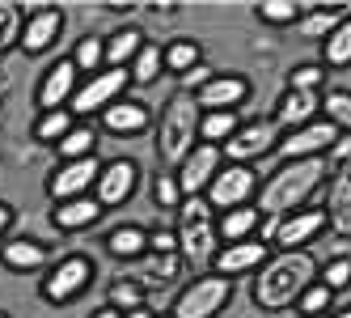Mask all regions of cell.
Wrapping results in <instances>:
<instances>
[{
	"label": "cell",
	"instance_id": "cell-1",
	"mask_svg": "<svg viewBox=\"0 0 351 318\" xmlns=\"http://www.w3.org/2000/svg\"><path fill=\"white\" fill-rule=\"evenodd\" d=\"M313 280H317V259L309 251H280L254 272V302L263 310H292Z\"/></svg>",
	"mask_w": 351,
	"mask_h": 318
},
{
	"label": "cell",
	"instance_id": "cell-2",
	"mask_svg": "<svg viewBox=\"0 0 351 318\" xmlns=\"http://www.w3.org/2000/svg\"><path fill=\"white\" fill-rule=\"evenodd\" d=\"M326 174H330L326 157L284 161L267 183H258V212H263V216H288V212H296V208H305V200L322 187Z\"/></svg>",
	"mask_w": 351,
	"mask_h": 318
},
{
	"label": "cell",
	"instance_id": "cell-3",
	"mask_svg": "<svg viewBox=\"0 0 351 318\" xmlns=\"http://www.w3.org/2000/svg\"><path fill=\"white\" fill-rule=\"evenodd\" d=\"M199 119L204 111L195 106V93L178 89L161 111V128H157V153L165 161V170H178L182 157L199 144Z\"/></svg>",
	"mask_w": 351,
	"mask_h": 318
},
{
	"label": "cell",
	"instance_id": "cell-4",
	"mask_svg": "<svg viewBox=\"0 0 351 318\" xmlns=\"http://www.w3.org/2000/svg\"><path fill=\"white\" fill-rule=\"evenodd\" d=\"M178 255L186 267H195V272H204V267L212 263V255L220 251L216 247V221H212V208L204 195H191V200H182L178 208Z\"/></svg>",
	"mask_w": 351,
	"mask_h": 318
},
{
	"label": "cell",
	"instance_id": "cell-5",
	"mask_svg": "<svg viewBox=\"0 0 351 318\" xmlns=\"http://www.w3.org/2000/svg\"><path fill=\"white\" fill-rule=\"evenodd\" d=\"M229 293H233V280H224V276H195L182 293H178V302H173V318H216L224 310V302H229Z\"/></svg>",
	"mask_w": 351,
	"mask_h": 318
},
{
	"label": "cell",
	"instance_id": "cell-6",
	"mask_svg": "<svg viewBox=\"0 0 351 318\" xmlns=\"http://www.w3.org/2000/svg\"><path fill=\"white\" fill-rule=\"evenodd\" d=\"M128 85H132V72H128V68H102V72H93L85 85H77L68 111H72V115H97V111L123 102Z\"/></svg>",
	"mask_w": 351,
	"mask_h": 318
},
{
	"label": "cell",
	"instance_id": "cell-7",
	"mask_svg": "<svg viewBox=\"0 0 351 318\" xmlns=\"http://www.w3.org/2000/svg\"><path fill=\"white\" fill-rule=\"evenodd\" d=\"M89 284H93V259L68 255V259H60L51 272L43 276V297L51 306H68V302H77Z\"/></svg>",
	"mask_w": 351,
	"mask_h": 318
},
{
	"label": "cell",
	"instance_id": "cell-8",
	"mask_svg": "<svg viewBox=\"0 0 351 318\" xmlns=\"http://www.w3.org/2000/svg\"><path fill=\"white\" fill-rule=\"evenodd\" d=\"M271 144H280V128L275 119H254V124H241L229 140L220 144V157L229 166H250L254 157L271 153Z\"/></svg>",
	"mask_w": 351,
	"mask_h": 318
},
{
	"label": "cell",
	"instance_id": "cell-9",
	"mask_svg": "<svg viewBox=\"0 0 351 318\" xmlns=\"http://www.w3.org/2000/svg\"><path fill=\"white\" fill-rule=\"evenodd\" d=\"M250 195H258V174L250 166H220V174L208 183L204 200H208V208L229 212V208H245Z\"/></svg>",
	"mask_w": 351,
	"mask_h": 318
},
{
	"label": "cell",
	"instance_id": "cell-10",
	"mask_svg": "<svg viewBox=\"0 0 351 318\" xmlns=\"http://www.w3.org/2000/svg\"><path fill=\"white\" fill-rule=\"evenodd\" d=\"M136 187H140V166L132 161V157H114V161H106L102 166V174H97V183H93V200L102 204V212H110V208H123L136 195Z\"/></svg>",
	"mask_w": 351,
	"mask_h": 318
},
{
	"label": "cell",
	"instance_id": "cell-11",
	"mask_svg": "<svg viewBox=\"0 0 351 318\" xmlns=\"http://www.w3.org/2000/svg\"><path fill=\"white\" fill-rule=\"evenodd\" d=\"M335 140H339V128L330 124V119H313V124H305V128L280 136V144H275V149H280L284 161H305V157H326Z\"/></svg>",
	"mask_w": 351,
	"mask_h": 318
},
{
	"label": "cell",
	"instance_id": "cell-12",
	"mask_svg": "<svg viewBox=\"0 0 351 318\" xmlns=\"http://www.w3.org/2000/svg\"><path fill=\"white\" fill-rule=\"evenodd\" d=\"M267 259H271V247H267V242L245 238V242H224V247L212 255V267H216V276L233 280V276H254Z\"/></svg>",
	"mask_w": 351,
	"mask_h": 318
},
{
	"label": "cell",
	"instance_id": "cell-13",
	"mask_svg": "<svg viewBox=\"0 0 351 318\" xmlns=\"http://www.w3.org/2000/svg\"><path fill=\"white\" fill-rule=\"evenodd\" d=\"M102 174V161L97 157H81V161H64L51 179H47V191L51 200L64 204V200H81V195H93V183Z\"/></svg>",
	"mask_w": 351,
	"mask_h": 318
},
{
	"label": "cell",
	"instance_id": "cell-14",
	"mask_svg": "<svg viewBox=\"0 0 351 318\" xmlns=\"http://www.w3.org/2000/svg\"><path fill=\"white\" fill-rule=\"evenodd\" d=\"M220 166H224L220 149H216V144H204V140H199L195 149L182 157V166L173 170V174H178V187H182L186 200H191V195H204V191H208V183L220 174Z\"/></svg>",
	"mask_w": 351,
	"mask_h": 318
},
{
	"label": "cell",
	"instance_id": "cell-15",
	"mask_svg": "<svg viewBox=\"0 0 351 318\" xmlns=\"http://www.w3.org/2000/svg\"><path fill=\"white\" fill-rule=\"evenodd\" d=\"M64 30V9L60 5H43V9H30L26 13V26H21V52L26 56H43V52H51L56 38Z\"/></svg>",
	"mask_w": 351,
	"mask_h": 318
},
{
	"label": "cell",
	"instance_id": "cell-16",
	"mask_svg": "<svg viewBox=\"0 0 351 318\" xmlns=\"http://www.w3.org/2000/svg\"><path fill=\"white\" fill-rule=\"evenodd\" d=\"M250 98V81L237 72H212L208 85L195 89V106L199 111H237Z\"/></svg>",
	"mask_w": 351,
	"mask_h": 318
},
{
	"label": "cell",
	"instance_id": "cell-17",
	"mask_svg": "<svg viewBox=\"0 0 351 318\" xmlns=\"http://www.w3.org/2000/svg\"><path fill=\"white\" fill-rule=\"evenodd\" d=\"M182 255H140V259H132L128 263V272H123V280H132V284H140V288H165V284H173L182 276Z\"/></svg>",
	"mask_w": 351,
	"mask_h": 318
},
{
	"label": "cell",
	"instance_id": "cell-18",
	"mask_svg": "<svg viewBox=\"0 0 351 318\" xmlns=\"http://www.w3.org/2000/svg\"><path fill=\"white\" fill-rule=\"evenodd\" d=\"M330 229L326 225V208H296L288 216H280V234H275V242H280L284 251H309V242Z\"/></svg>",
	"mask_w": 351,
	"mask_h": 318
},
{
	"label": "cell",
	"instance_id": "cell-19",
	"mask_svg": "<svg viewBox=\"0 0 351 318\" xmlns=\"http://www.w3.org/2000/svg\"><path fill=\"white\" fill-rule=\"evenodd\" d=\"M72 93H77V64H72V56L56 60L51 68L43 72L38 81V106L43 111H64L72 102Z\"/></svg>",
	"mask_w": 351,
	"mask_h": 318
},
{
	"label": "cell",
	"instance_id": "cell-20",
	"mask_svg": "<svg viewBox=\"0 0 351 318\" xmlns=\"http://www.w3.org/2000/svg\"><path fill=\"white\" fill-rule=\"evenodd\" d=\"M326 225L339 238H351V161L330 170V195H326Z\"/></svg>",
	"mask_w": 351,
	"mask_h": 318
},
{
	"label": "cell",
	"instance_id": "cell-21",
	"mask_svg": "<svg viewBox=\"0 0 351 318\" xmlns=\"http://www.w3.org/2000/svg\"><path fill=\"white\" fill-rule=\"evenodd\" d=\"M317 111H322V93H296V89H288V93L280 98V111H275V128L296 132V128L313 124Z\"/></svg>",
	"mask_w": 351,
	"mask_h": 318
},
{
	"label": "cell",
	"instance_id": "cell-22",
	"mask_svg": "<svg viewBox=\"0 0 351 318\" xmlns=\"http://www.w3.org/2000/svg\"><path fill=\"white\" fill-rule=\"evenodd\" d=\"M51 221H56V229H64V234L89 229V225L102 221V204H97L93 195H81V200H64V204H56Z\"/></svg>",
	"mask_w": 351,
	"mask_h": 318
},
{
	"label": "cell",
	"instance_id": "cell-23",
	"mask_svg": "<svg viewBox=\"0 0 351 318\" xmlns=\"http://www.w3.org/2000/svg\"><path fill=\"white\" fill-rule=\"evenodd\" d=\"M148 124H153V115H148L144 102H114V106L102 111V128L114 132V136H136Z\"/></svg>",
	"mask_w": 351,
	"mask_h": 318
},
{
	"label": "cell",
	"instance_id": "cell-24",
	"mask_svg": "<svg viewBox=\"0 0 351 318\" xmlns=\"http://www.w3.org/2000/svg\"><path fill=\"white\" fill-rule=\"evenodd\" d=\"M0 263L13 267V272H43L47 263V247L34 238H9L5 247H0Z\"/></svg>",
	"mask_w": 351,
	"mask_h": 318
},
{
	"label": "cell",
	"instance_id": "cell-25",
	"mask_svg": "<svg viewBox=\"0 0 351 318\" xmlns=\"http://www.w3.org/2000/svg\"><path fill=\"white\" fill-rule=\"evenodd\" d=\"M343 17H347V9L343 5H313V9H305L300 13V21H296V30H300V38H330L339 26H343Z\"/></svg>",
	"mask_w": 351,
	"mask_h": 318
},
{
	"label": "cell",
	"instance_id": "cell-26",
	"mask_svg": "<svg viewBox=\"0 0 351 318\" xmlns=\"http://www.w3.org/2000/svg\"><path fill=\"white\" fill-rule=\"evenodd\" d=\"M258 221H263V212L250 208V204H245V208H229V212L216 221V238H220V242H245V238L258 234Z\"/></svg>",
	"mask_w": 351,
	"mask_h": 318
},
{
	"label": "cell",
	"instance_id": "cell-27",
	"mask_svg": "<svg viewBox=\"0 0 351 318\" xmlns=\"http://www.w3.org/2000/svg\"><path fill=\"white\" fill-rule=\"evenodd\" d=\"M140 47H144V34H140L136 26H123V30H114V34L106 38L102 64H106V68H132V60L140 56Z\"/></svg>",
	"mask_w": 351,
	"mask_h": 318
},
{
	"label": "cell",
	"instance_id": "cell-28",
	"mask_svg": "<svg viewBox=\"0 0 351 318\" xmlns=\"http://www.w3.org/2000/svg\"><path fill=\"white\" fill-rule=\"evenodd\" d=\"M106 251L114 259H123V263L148 255V229H140V225H119V229H110L106 234Z\"/></svg>",
	"mask_w": 351,
	"mask_h": 318
},
{
	"label": "cell",
	"instance_id": "cell-29",
	"mask_svg": "<svg viewBox=\"0 0 351 318\" xmlns=\"http://www.w3.org/2000/svg\"><path fill=\"white\" fill-rule=\"evenodd\" d=\"M241 128V119H237V111H204V119H199V140L204 144H220L229 140L233 132Z\"/></svg>",
	"mask_w": 351,
	"mask_h": 318
},
{
	"label": "cell",
	"instance_id": "cell-30",
	"mask_svg": "<svg viewBox=\"0 0 351 318\" xmlns=\"http://www.w3.org/2000/svg\"><path fill=\"white\" fill-rule=\"evenodd\" d=\"M161 56H165V72H178V77H186L195 64H204V52H199L195 38H173L169 47H161Z\"/></svg>",
	"mask_w": 351,
	"mask_h": 318
},
{
	"label": "cell",
	"instance_id": "cell-31",
	"mask_svg": "<svg viewBox=\"0 0 351 318\" xmlns=\"http://www.w3.org/2000/svg\"><path fill=\"white\" fill-rule=\"evenodd\" d=\"M128 72H132V81H136V85H153L161 72H165V56H161V47H157V43H144V47H140V56L132 60V68H128Z\"/></svg>",
	"mask_w": 351,
	"mask_h": 318
},
{
	"label": "cell",
	"instance_id": "cell-32",
	"mask_svg": "<svg viewBox=\"0 0 351 318\" xmlns=\"http://www.w3.org/2000/svg\"><path fill=\"white\" fill-rule=\"evenodd\" d=\"M322 64L326 68H347L351 64V17H343V26L322 38Z\"/></svg>",
	"mask_w": 351,
	"mask_h": 318
},
{
	"label": "cell",
	"instance_id": "cell-33",
	"mask_svg": "<svg viewBox=\"0 0 351 318\" xmlns=\"http://www.w3.org/2000/svg\"><path fill=\"white\" fill-rule=\"evenodd\" d=\"M72 132V111H43L38 124H34V140H47V144H60L64 136Z\"/></svg>",
	"mask_w": 351,
	"mask_h": 318
},
{
	"label": "cell",
	"instance_id": "cell-34",
	"mask_svg": "<svg viewBox=\"0 0 351 318\" xmlns=\"http://www.w3.org/2000/svg\"><path fill=\"white\" fill-rule=\"evenodd\" d=\"M330 306H335V293L326 288L322 280H313V284H309V288L296 297V306H292V310H296L300 318H322V314L330 310Z\"/></svg>",
	"mask_w": 351,
	"mask_h": 318
},
{
	"label": "cell",
	"instance_id": "cell-35",
	"mask_svg": "<svg viewBox=\"0 0 351 318\" xmlns=\"http://www.w3.org/2000/svg\"><path fill=\"white\" fill-rule=\"evenodd\" d=\"M21 26H26V17H21V5H9V0H0V56H5L9 47L21 43Z\"/></svg>",
	"mask_w": 351,
	"mask_h": 318
},
{
	"label": "cell",
	"instance_id": "cell-36",
	"mask_svg": "<svg viewBox=\"0 0 351 318\" xmlns=\"http://www.w3.org/2000/svg\"><path fill=\"white\" fill-rule=\"evenodd\" d=\"M102 56H106V38H97V34H89V38H81L77 43V52H72V64H77V72H102Z\"/></svg>",
	"mask_w": 351,
	"mask_h": 318
},
{
	"label": "cell",
	"instance_id": "cell-37",
	"mask_svg": "<svg viewBox=\"0 0 351 318\" xmlns=\"http://www.w3.org/2000/svg\"><path fill=\"white\" fill-rule=\"evenodd\" d=\"M322 111H326V119H330L339 132H347V136H351V93H347V89H330V93H322Z\"/></svg>",
	"mask_w": 351,
	"mask_h": 318
},
{
	"label": "cell",
	"instance_id": "cell-38",
	"mask_svg": "<svg viewBox=\"0 0 351 318\" xmlns=\"http://www.w3.org/2000/svg\"><path fill=\"white\" fill-rule=\"evenodd\" d=\"M93 144H97L93 128H72V132L56 144V149H60L64 161H81V157H93Z\"/></svg>",
	"mask_w": 351,
	"mask_h": 318
},
{
	"label": "cell",
	"instance_id": "cell-39",
	"mask_svg": "<svg viewBox=\"0 0 351 318\" xmlns=\"http://www.w3.org/2000/svg\"><path fill=\"white\" fill-rule=\"evenodd\" d=\"M254 13H258V21H267V26H296L305 9H300L296 0H267V5H258Z\"/></svg>",
	"mask_w": 351,
	"mask_h": 318
},
{
	"label": "cell",
	"instance_id": "cell-40",
	"mask_svg": "<svg viewBox=\"0 0 351 318\" xmlns=\"http://www.w3.org/2000/svg\"><path fill=\"white\" fill-rule=\"evenodd\" d=\"M317 280L330 288V293H343V288H351V255L343 251V255H335L326 267H317Z\"/></svg>",
	"mask_w": 351,
	"mask_h": 318
},
{
	"label": "cell",
	"instance_id": "cell-41",
	"mask_svg": "<svg viewBox=\"0 0 351 318\" xmlns=\"http://www.w3.org/2000/svg\"><path fill=\"white\" fill-rule=\"evenodd\" d=\"M144 297H148V293L140 284H132V280H123V276L110 284V310H119V314L123 310H128V314L132 310H144Z\"/></svg>",
	"mask_w": 351,
	"mask_h": 318
},
{
	"label": "cell",
	"instance_id": "cell-42",
	"mask_svg": "<svg viewBox=\"0 0 351 318\" xmlns=\"http://www.w3.org/2000/svg\"><path fill=\"white\" fill-rule=\"evenodd\" d=\"M153 200H157V208H173L178 212L182 208V187H178V174L173 170H165V174H157V183H153Z\"/></svg>",
	"mask_w": 351,
	"mask_h": 318
},
{
	"label": "cell",
	"instance_id": "cell-43",
	"mask_svg": "<svg viewBox=\"0 0 351 318\" xmlns=\"http://www.w3.org/2000/svg\"><path fill=\"white\" fill-rule=\"evenodd\" d=\"M322 81H326L322 64H296V68L288 72V89H296V93H317Z\"/></svg>",
	"mask_w": 351,
	"mask_h": 318
},
{
	"label": "cell",
	"instance_id": "cell-44",
	"mask_svg": "<svg viewBox=\"0 0 351 318\" xmlns=\"http://www.w3.org/2000/svg\"><path fill=\"white\" fill-rule=\"evenodd\" d=\"M148 251L153 255H178V234L173 229H148Z\"/></svg>",
	"mask_w": 351,
	"mask_h": 318
},
{
	"label": "cell",
	"instance_id": "cell-45",
	"mask_svg": "<svg viewBox=\"0 0 351 318\" xmlns=\"http://www.w3.org/2000/svg\"><path fill=\"white\" fill-rule=\"evenodd\" d=\"M347 161H351V136L339 132V140L330 144V153H326V166L335 170V166H347Z\"/></svg>",
	"mask_w": 351,
	"mask_h": 318
},
{
	"label": "cell",
	"instance_id": "cell-46",
	"mask_svg": "<svg viewBox=\"0 0 351 318\" xmlns=\"http://www.w3.org/2000/svg\"><path fill=\"white\" fill-rule=\"evenodd\" d=\"M208 81H212V72H208V64H195V68L186 72V77H182V89H186V93H195L199 85H208Z\"/></svg>",
	"mask_w": 351,
	"mask_h": 318
},
{
	"label": "cell",
	"instance_id": "cell-47",
	"mask_svg": "<svg viewBox=\"0 0 351 318\" xmlns=\"http://www.w3.org/2000/svg\"><path fill=\"white\" fill-rule=\"evenodd\" d=\"M275 234H280V216H263L258 221V242H271Z\"/></svg>",
	"mask_w": 351,
	"mask_h": 318
},
{
	"label": "cell",
	"instance_id": "cell-48",
	"mask_svg": "<svg viewBox=\"0 0 351 318\" xmlns=\"http://www.w3.org/2000/svg\"><path fill=\"white\" fill-rule=\"evenodd\" d=\"M9 225H13V208H9V204H0V234H5Z\"/></svg>",
	"mask_w": 351,
	"mask_h": 318
},
{
	"label": "cell",
	"instance_id": "cell-49",
	"mask_svg": "<svg viewBox=\"0 0 351 318\" xmlns=\"http://www.w3.org/2000/svg\"><path fill=\"white\" fill-rule=\"evenodd\" d=\"M123 318H157L153 310H132V314H123Z\"/></svg>",
	"mask_w": 351,
	"mask_h": 318
},
{
	"label": "cell",
	"instance_id": "cell-50",
	"mask_svg": "<svg viewBox=\"0 0 351 318\" xmlns=\"http://www.w3.org/2000/svg\"><path fill=\"white\" fill-rule=\"evenodd\" d=\"M93 318H123V314H119V310H110V306H106V310H97V314H93Z\"/></svg>",
	"mask_w": 351,
	"mask_h": 318
},
{
	"label": "cell",
	"instance_id": "cell-51",
	"mask_svg": "<svg viewBox=\"0 0 351 318\" xmlns=\"http://www.w3.org/2000/svg\"><path fill=\"white\" fill-rule=\"evenodd\" d=\"M330 318H351V306H343V310H335Z\"/></svg>",
	"mask_w": 351,
	"mask_h": 318
},
{
	"label": "cell",
	"instance_id": "cell-52",
	"mask_svg": "<svg viewBox=\"0 0 351 318\" xmlns=\"http://www.w3.org/2000/svg\"><path fill=\"white\" fill-rule=\"evenodd\" d=\"M157 318H173V314H157Z\"/></svg>",
	"mask_w": 351,
	"mask_h": 318
},
{
	"label": "cell",
	"instance_id": "cell-53",
	"mask_svg": "<svg viewBox=\"0 0 351 318\" xmlns=\"http://www.w3.org/2000/svg\"><path fill=\"white\" fill-rule=\"evenodd\" d=\"M0 318H9V314H5V310H0Z\"/></svg>",
	"mask_w": 351,
	"mask_h": 318
}]
</instances>
